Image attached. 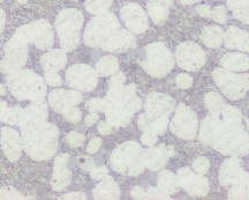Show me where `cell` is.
Returning <instances> with one entry per match:
<instances>
[{
	"label": "cell",
	"instance_id": "cell-5",
	"mask_svg": "<svg viewBox=\"0 0 249 200\" xmlns=\"http://www.w3.org/2000/svg\"><path fill=\"white\" fill-rule=\"evenodd\" d=\"M213 19L218 22H224L226 19V12H225V8L223 7V6H219V7L214 8L213 11Z\"/></svg>",
	"mask_w": 249,
	"mask_h": 200
},
{
	"label": "cell",
	"instance_id": "cell-4",
	"mask_svg": "<svg viewBox=\"0 0 249 200\" xmlns=\"http://www.w3.org/2000/svg\"><path fill=\"white\" fill-rule=\"evenodd\" d=\"M112 4V0H88L86 7L91 13H102L107 11Z\"/></svg>",
	"mask_w": 249,
	"mask_h": 200
},
{
	"label": "cell",
	"instance_id": "cell-3",
	"mask_svg": "<svg viewBox=\"0 0 249 200\" xmlns=\"http://www.w3.org/2000/svg\"><path fill=\"white\" fill-rule=\"evenodd\" d=\"M229 7L234 17L249 23V0H229Z\"/></svg>",
	"mask_w": 249,
	"mask_h": 200
},
{
	"label": "cell",
	"instance_id": "cell-2",
	"mask_svg": "<svg viewBox=\"0 0 249 200\" xmlns=\"http://www.w3.org/2000/svg\"><path fill=\"white\" fill-rule=\"evenodd\" d=\"M172 0H149L148 11L156 22H161L167 17V8Z\"/></svg>",
	"mask_w": 249,
	"mask_h": 200
},
{
	"label": "cell",
	"instance_id": "cell-10",
	"mask_svg": "<svg viewBox=\"0 0 249 200\" xmlns=\"http://www.w3.org/2000/svg\"><path fill=\"white\" fill-rule=\"evenodd\" d=\"M195 167L198 169L197 171H200V173H204V171L208 169V167H209V163H208V161H205V160H204V162H202V160H200L197 163L195 164Z\"/></svg>",
	"mask_w": 249,
	"mask_h": 200
},
{
	"label": "cell",
	"instance_id": "cell-1",
	"mask_svg": "<svg viewBox=\"0 0 249 200\" xmlns=\"http://www.w3.org/2000/svg\"><path fill=\"white\" fill-rule=\"evenodd\" d=\"M121 15H123L126 23L138 33L142 31L147 26V18H145L144 12L142 11V8L139 5L129 4L124 6L123 11H121Z\"/></svg>",
	"mask_w": 249,
	"mask_h": 200
},
{
	"label": "cell",
	"instance_id": "cell-13",
	"mask_svg": "<svg viewBox=\"0 0 249 200\" xmlns=\"http://www.w3.org/2000/svg\"><path fill=\"white\" fill-rule=\"evenodd\" d=\"M182 4H194V2L198 1V0H180Z\"/></svg>",
	"mask_w": 249,
	"mask_h": 200
},
{
	"label": "cell",
	"instance_id": "cell-7",
	"mask_svg": "<svg viewBox=\"0 0 249 200\" xmlns=\"http://www.w3.org/2000/svg\"><path fill=\"white\" fill-rule=\"evenodd\" d=\"M196 9H197V12L202 15V17H210L211 15V11H210L209 6L202 5V6H198Z\"/></svg>",
	"mask_w": 249,
	"mask_h": 200
},
{
	"label": "cell",
	"instance_id": "cell-6",
	"mask_svg": "<svg viewBox=\"0 0 249 200\" xmlns=\"http://www.w3.org/2000/svg\"><path fill=\"white\" fill-rule=\"evenodd\" d=\"M178 85L181 86L182 88H187L189 85H191V78L187 76H179L178 77Z\"/></svg>",
	"mask_w": 249,
	"mask_h": 200
},
{
	"label": "cell",
	"instance_id": "cell-14",
	"mask_svg": "<svg viewBox=\"0 0 249 200\" xmlns=\"http://www.w3.org/2000/svg\"><path fill=\"white\" fill-rule=\"evenodd\" d=\"M74 1H76V0H74Z\"/></svg>",
	"mask_w": 249,
	"mask_h": 200
},
{
	"label": "cell",
	"instance_id": "cell-9",
	"mask_svg": "<svg viewBox=\"0 0 249 200\" xmlns=\"http://www.w3.org/2000/svg\"><path fill=\"white\" fill-rule=\"evenodd\" d=\"M82 140H83V137L76 136V134H71V136L68 137V141H71V145H74V146L80 145Z\"/></svg>",
	"mask_w": 249,
	"mask_h": 200
},
{
	"label": "cell",
	"instance_id": "cell-8",
	"mask_svg": "<svg viewBox=\"0 0 249 200\" xmlns=\"http://www.w3.org/2000/svg\"><path fill=\"white\" fill-rule=\"evenodd\" d=\"M99 146H101V139H93L89 145V153H95L98 149Z\"/></svg>",
	"mask_w": 249,
	"mask_h": 200
},
{
	"label": "cell",
	"instance_id": "cell-12",
	"mask_svg": "<svg viewBox=\"0 0 249 200\" xmlns=\"http://www.w3.org/2000/svg\"><path fill=\"white\" fill-rule=\"evenodd\" d=\"M108 130H110V127H107V124H104V123H103V124L101 125V126H99V131H101V132H105V133H107Z\"/></svg>",
	"mask_w": 249,
	"mask_h": 200
},
{
	"label": "cell",
	"instance_id": "cell-11",
	"mask_svg": "<svg viewBox=\"0 0 249 200\" xmlns=\"http://www.w3.org/2000/svg\"><path fill=\"white\" fill-rule=\"evenodd\" d=\"M96 120H97V116L93 115V116H89L88 118H87V124L88 125H91L93 121H95Z\"/></svg>",
	"mask_w": 249,
	"mask_h": 200
}]
</instances>
